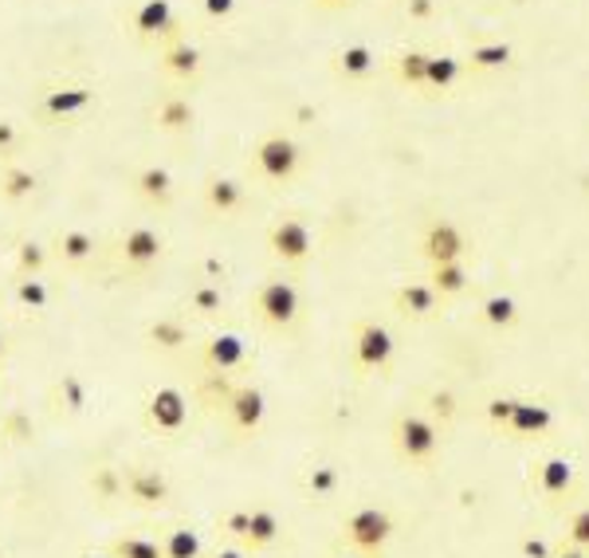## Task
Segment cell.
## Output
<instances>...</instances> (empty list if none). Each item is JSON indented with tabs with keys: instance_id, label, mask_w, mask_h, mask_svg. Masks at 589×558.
<instances>
[{
	"instance_id": "obj_1",
	"label": "cell",
	"mask_w": 589,
	"mask_h": 558,
	"mask_svg": "<svg viewBox=\"0 0 589 558\" xmlns=\"http://www.w3.org/2000/svg\"><path fill=\"white\" fill-rule=\"evenodd\" d=\"M393 452L401 456L405 464H424L436 461V452H441V425L424 417V413H401L397 422H393Z\"/></svg>"
},
{
	"instance_id": "obj_2",
	"label": "cell",
	"mask_w": 589,
	"mask_h": 558,
	"mask_svg": "<svg viewBox=\"0 0 589 558\" xmlns=\"http://www.w3.org/2000/svg\"><path fill=\"white\" fill-rule=\"evenodd\" d=\"M255 314L260 323L272 327V331H291L303 314V292L291 284V280H264L255 287Z\"/></svg>"
},
{
	"instance_id": "obj_3",
	"label": "cell",
	"mask_w": 589,
	"mask_h": 558,
	"mask_svg": "<svg viewBox=\"0 0 589 558\" xmlns=\"http://www.w3.org/2000/svg\"><path fill=\"white\" fill-rule=\"evenodd\" d=\"M252 162H255V174L264 177V181L287 186V181L299 174V166H303V146L287 134H264L255 142Z\"/></svg>"
},
{
	"instance_id": "obj_4",
	"label": "cell",
	"mask_w": 589,
	"mask_h": 558,
	"mask_svg": "<svg viewBox=\"0 0 589 558\" xmlns=\"http://www.w3.org/2000/svg\"><path fill=\"white\" fill-rule=\"evenodd\" d=\"M393 531H397V523H393V515L385 508H358L342 520L346 543H350L353 550H362L365 558L382 555V550L389 547Z\"/></svg>"
},
{
	"instance_id": "obj_5",
	"label": "cell",
	"mask_w": 589,
	"mask_h": 558,
	"mask_svg": "<svg viewBox=\"0 0 589 558\" xmlns=\"http://www.w3.org/2000/svg\"><path fill=\"white\" fill-rule=\"evenodd\" d=\"M397 358V339H393L389 327L373 323V319H362L353 327V366L362 373H382L393 366Z\"/></svg>"
},
{
	"instance_id": "obj_6",
	"label": "cell",
	"mask_w": 589,
	"mask_h": 558,
	"mask_svg": "<svg viewBox=\"0 0 589 558\" xmlns=\"http://www.w3.org/2000/svg\"><path fill=\"white\" fill-rule=\"evenodd\" d=\"M267 248H272L279 264H306L314 252V233L303 216H279L267 228Z\"/></svg>"
},
{
	"instance_id": "obj_7",
	"label": "cell",
	"mask_w": 589,
	"mask_h": 558,
	"mask_svg": "<svg viewBox=\"0 0 589 558\" xmlns=\"http://www.w3.org/2000/svg\"><path fill=\"white\" fill-rule=\"evenodd\" d=\"M146 425L154 432H166V437H173V432H181L189 425V397L177 385H161V390L149 393L146 402Z\"/></svg>"
},
{
	"instance_id": "obj_8",
	"label": "cell",
	"mask_w": 589,
	"mask_h": 558,
	"mask_svg": "<svg viewBox=\"0 0 589 558\" xmlns=\"http://www.w3.org/2000/svg\"><path fill=\"white\" fill-rule=\"evenodd\" d=\"M534 488H539V496L546 503L569 500L574 488H578V468H574V461H566V456H542V461L534 464Z\"/></svg>"
},
{
	"instance_id": "obj_9",
	"label": "cell",
	"mask_w": 589,
	"mask_h": 558,
	"mask_svg": "<svg viewBox=\"0 0 589 558\" xmlns=\"http://www.w3.org/2000/svg\"><path fill=\"white\" fill-rule=\"evenodd\" d=\"M421 256L429 260V268L464 260L468 256V236L460 233V225H452V221H432L421 236Z\"/></svg>"
},
{
	"instance_id": "obj_10",
	"label": "cell",
	"mask_w": 589,
	"mask_h": 558,
	"mask_svg": "<svg viewBox=\"0 0 589 558\" xmlns=\"http://www.w3.org/2000/svg\"><path fill=\"white\" fill-rule=\"evenodd\" d=\"M161 252H166V240H161V233L149 225H134L122 233V240H118V256H122V264L134 268V272H146V268H154L157 260H161Z\"/></svg>"
},
{
	"instance_id": "obj_11",
	"label": "cell",
	"mask_w": 589,
	"mask_h": 558,
	"mask_svg": "<svg viewBox=\"0 0 589 558\" xmlns=\"http://www.w3.org/2000/svg\"><path fill=\"white\" fill-rule=\"evenodd\" d=\"M130 28H134L137 39H146V44H157V39H177V12L169 0H142L134 9V20H130Z\"/></svg>"
},
{
	"instance_id": "obj_12",
	"label": "cell",
	"mask_w": 589,
	"mask_h": 558,
	"mask_svg": "<svg viewBox=\"0 0 589 558\" xmlns=\"http://www.w3.org/2000/svg\"><path fill=\"white\" fill-rule=\"evenodd\" d=\"M550 429H554V409L546 402H522V397L510 413V422L503 425L510 441H534V437H546Z\"/></svg>"
},
{
	"instance_id": "obj_13",
	"label": "cell",
	"mask_w": 589,
	"mask_h": 558,
	"mask_svg": "<svg viewBox=\"0 0 589 558\" xmlns=\"http://www.w3.org/2000/svg\"><path fill=\"white\" fill-rule=\"evenodd\" d=\"M225 405H228V417H232L236 432H255L267 417V397L264 390H255V385H236Z\"/></svg>"
},
{
	"instance_id": "obj_14",
	"label": "cell",
	"mask_w": 589,
	"mask_h": 558,
	"mask_svg": "<svg viewBox=\"0 0 589 558\" xmlns=\"http://www.w3.org/2000/svg\"><path fill=\"white\" fill-rule=\"evenodd\" d=\"M201 68H205V56L189 39H169L166 48H161V71L169 79H177V83H193L201 75Z\"/></svg>"
},
{
	"instance_id": "obj_15",
	"label": "cell",
	"mask_w": 589,
	"mask_h": 558,
	"mask_svg": "<svg viewBox=\"0 0 589 558\" xmlns=\"http://www.w3.org/2000/svg\"><path fill=\"white\" fill-rule=\"evenodd\" d=\"M91 103H95V91L79 87V83H68V87L48 91V95H44V103H39V110H44V118H51V122H63V118L83 115Z\"/></svg>"
},
{
	"instance_id": "obj_16",
	"label": "cell",
	"mask_w": 589,
	"mask_h": 558,
	"mask_svg": "<svg viewBox=\"0 0 589 558\" xmlns=\"http://www.w3.org/2000/svg\"><path fill=\"white\" fill-rule=\"evenodd\" d=\"M248 358V343L240 339L236 331H225V334H213L205 343V366L208 370H240Z\"/></svg>"
},
{
	"instance_id": "obj_17",
	"label": "cell",
	"mask_w": 589,
	"mask_h": 558,
	"mask_svg": "<svg viewBox=\"0 0 589 558\" xmlns=\"http://www.w3.org/2000/svg\"><path fill=\"white\" fill-rule=\"evenodd\" d=\"M134 193L154 209H166L173 201V174L166 166H142L134 174Z\"/></svg>"
},
{
	"instance_id": "obj_18",
	"label": "cell",
	"mask_w": 589,
	"mask_h": 558,
	"mask_svg": "<svg viewBox=\"0 0 589 558\" xmlns=\"http://www.w3.org/2000/svg\"><path fill=\"white\" fill-rule=\"evenodd\" d=\"M205 205L216 216H236L248 205V189L236 181V177H208L205 186Z\"/></svg>"
},
{
	"instance_id": "obj_19",
	"label": "cell",
	"mask_w": 589,
	"mask_h": 558,
	"mask_svg": "<svg viewBox=\"0 0 589 558\" xmlns=\"http://www.w3.org/2000/svg\"><path fill=\"white\" fill-rule=\"evenodd\" d=\"M393 307L405 314V319H432L436 314V307H441V295L432 292L429 284H401L397 287V295H393Z\"/></svg>"
},
{
	"instance_id": "obj_20",
	"label": "cell",
	"mask_w": 589,
	"mask_h": 558,
	"mask_svg": "<svg viewBox=\"0 0 589 558\" xmlns=\"http://www.w3.org/2000/svg\"><path fill=\"white\" fill-rule=\"evenodd\" d=\"M127 491H130V500L142 503V508H157V503L169 500V480L161 476V472L134 468L127 476Z\"/></svg>"
},
{
	"instance_id": "obj_21",
	"label": "cell",
	"mask_w": 589,
	"mask_h": 558,
	"mask_svg": "<svg viewBox=\"0 0 589 558\" xmlns=\"http://www.w3.org/2000/svg\"><path fill=\"white\" fill-rule=\"evenodd\" d=\"M157 130H166V134H189L196 122V110L189 103V95H166L157 103Z\"/></svg>"
},
{
	"instance_id": "obj_22",
	"label": "cell",
	"mask_w": 589,
	"mask_h": 558,
	"mask_svg": "<svg viewBox=\"0 0 589 558\" xmlns=\"http://www.w3.org/2000/svg\"><path fill=\"white\" fill-rule=\"evenodd\" d=\"M471 284V275H468V264L464 260H452V264H432L429 272V287L441 299H456V295H464Z\"/></svg>"
},
{
	"instance_id": "obj_23",
	"label": "cell",
	"mask_w": 589,
	"mask_h": 558,
	"mask_svg": "<svg viewBox=\"0 0 589 558\" xmlns=\"http://www.w3.org/2000/svg\"><path fill=\"white\" fill-rule=\"evenodd\" d=\"M95 248H98V240H95V233H87V228H63L56 240L59 260H63V264H75V268L95 260Z\"/></svg>"
},
{
	"instance_id": "obj_24",
	"label": "cell",
	"mask_w": 589,
	"mask_h": 558,
	"mask_svg": "<svg viewBox=\"0 0 589 558\" xmlns=\"http://www.w3.org/2000/svg\"><path fill=\"white\" fill-rule=\"evenodd\" d=\"M279 531H284V523H279V515H275L272 508H252V511H248V535H244V543L252 550L275 547V543H279Z\"/></svg>"
},
{
	"instance_id": "obj_25",
	"label": "cell",
	"mask_w": 589,
	"mask_h": 558,
	"mask_svg": "<svg viewBox=\"0 0 589 558\" xmlns=\"http://www.w3.org/2000/svg\"><path fill=\"white\" fill-rule=\"evenodd\" d=\"M377 68V56H373V48H365V44H350V48H342L338 56H334V71L342 79H365L370 71Z\"/></svg>"
},
{
	"instance_id": "obj_26",
	"label": "cell",
	"mask_w": 589,
	"mask_h": 558,
	"mask_svg": "<svg viewBox=\"0 0 589 558\" xmlns=\"http://www.w3.org/2000/svg\"><path fill=\"white\" fill-rule=\"evenodd\" d=\"M480 319L491 327V331H510V327L519 323V304L510 299V295H488L480 304Z\"/></svg>"
},
{
	"instance_id": "obj_27",
	"label": "cell",
	"mask_w": 589,
	"mask_h": 558,
	"mask_svg": "<svg viewBox=\"0 0 589 558\" xmlns=\"http://www.w3.org/2000/svg\"><path fill=\"white\" fill-rule=\"evenodd\" d=\"M39 189V177L28 166H4L0 169V197L4 201H28Z\"/></svg>"
},
{
	"instance_id": "obj_28",
	"label": "cell",
	"mask_w": 589,
	"mask_h": 558,
	"mask_svg": "<svg viewBox=\"0 0 589 558\" xmlns=\"http://www.w3.org/2000/svg\"><path fill=\"white\" fill-rule=\"evenodd\" d=\"M464 63L456 56H429V68H424V87L432 91H448L456 79H460Z\"/></svg>"
},
{
	"instance_id": "obj_29",
	"label": "cell",
	"mask_w": 589,
	"mask_h": 558,
	"mask_svg": "<svg viewBox=\"0 0 589 558\" xmlns=\"http://www.w3.org/2000/svg\"><path fill=\"white\" fill-rule=\"evenodd\" d=\"M510 59H515V48L510 44H476V48L468 51V63L471 71H495V68H507Z\"/></svg>"
},
{
	"instance_id": "obj_30",
	"label": "cell",
	"mask_w": 589,
	"mask_h": 558,
	"mask_svg": "<svg viewBox=\"0 0 589 558\" xmlns=\"http://www.w3.org/2000/svg\"><path fill=\"white\" fill-rule=\"evenodd\" d=\"M201 535L193 527H173L161 539V558H201Z\"/></svg>"
},
{
	"instance_id": "obj_31",
	"label": "cell",
	"mask_w": 589,
	"mask_h": 558,
	"mask_svg": "<svg viewBox=\"0 0 589 558\" xmlns=\"http://www.w3.org/2000/svg\"><path fill=\"white\" fill-rule=\"evenodd\" d=\"M424 68H429V51H417V48H409V51H401L397 56V79H401L405 87H424Z\"/></svg>"
},
{
	"instance_id": "obj_32",
	"label": "cell",
	"mask_w": 589,
	"mask_h": 558,
	"mask_svg": "<svg viewBox=\"0 0 589 558\" xmlns=\"http://www.w3.org/2000/svg\"><path fill=\"white\" fill-rule=\"evenodd\" d=\"M110 555L115 558H161V543L146 539V535H127V539H115Z\"/></svg>"
},
{
	"instance_id": "obj_33",
	"label": "cell",
	"mask_w": 589,
	"mask_h": 558,
	"mask_svg": "<svg viewBox=\"0 0 589 558\" xmlns=\"http://www.w3.org/2000/svg\"><path fill=\"white\" fill-rule=\"evenodd\" d=\"M16 299L24 307H32V311H44V307H48V287H44V280H39V275H20L16 280Z\"/></svg>"
},
{
	"instance_id": "obj_34",
	"label": "cell",
	"mask_w": 589,
	"mask_h": 558,
	"mask_svg": "<svg viewBox=\"0 0 589 558\" xmlns=\"http://www.w3.org/2000/svg\"><path fill=\"white\" fill-rule=\"evenodd\" d=\"M566 543L578 550H589V503L574 508L566 515Z\"/></svg>"
},
{
	"instance_id": "obj_35",
	"label": "cell",
	"mask_w": 589,
	"mask_h": 558,
	"mask_svg": "<svg viewBox=\"0 0 589 558\" xmlns=\"http://www.w3.org/2000/svg\"><path fill=\"white\" fill-rule=\"evenodd\" d=\"M48 264V248L28 240V245H20V260H16V272L20 275H39Z\"/></svg>"
},
{
	"instance_id": "obj_36",
	"label": "cell",
	"mask_w": 589,
	"mask_h": 558,
	"mask_svg": "<svg viewBox=\"0 0 589 558\" xmlns=\"http://www.w3.org/2000/svg\"><path fill=\"white\" fill-rule=\"evenodd\" d=\"M515 405H519V397H491V402L483 405V413H488V425H491V429L503 432V425L510 422Z\"/></svg>"
},
{
	"instance_id": "obj_37",
	"label": "cell",
	"mask_w": 589,
	"mask_h": 558,
	"mask_svg": "<svg viewBox=\"0 0 589 558\" xmlns=\"http://www.w3.org/2000/svg\"><path fill=\"white\" fill-rule=\"evenodd\" d=\"M306 488H311L314 496H330V491L338 488V472H334V468H314L311 476H306Z\"/></svg>"
},
{
	"instance_id": "obj_38",
	"label": "cell",
	"mask_w": 589,
	"mask_h": 558,
	"mask_svg": "<svg viewBox=\"0 0 589 558\" xmlns=\"http://www.w3.org/2000/svg\"><path fill=\"white\" fill-rule=\"evenodd\" d=\"M149 339L161 346H181L185 343V327L181 323H157L154 331H149Z\"/></svg>"
},
{
	"instance_id": "obj_39",
	"label": "cell",
	"mask_w": 589,
	"mask_h": 558,
	"mask_svg": "<svg viewBox=\"0 0 589 558\" xmlns=\"http://www.w3.org/2000/svg\"><path fill=\"white\" fill-rule=\"evenodd\" d=\"M193 307L201 314L220 311V287H196V292H193Z\"/></svg>"
},
{
	"instance_id": "obj_40",
	"label": "cell",
	"mask_w": 589,
	"mask_h": 558,
	"mask_svg": "<svg viewBox=\"0 0 589 558\" xmlns=\"http://www.w3.org/2000/svg\"><path fill=\"white\" fill-rule=\"evenodd\" d=\"M201 9L208 20H228L236 12V0H201Z\"/></svg>"
},
{
	"instance_id": "obj_41",
	"label": "cell",
	"mask_w": 589,
	"mask_h": 558,
	"mask_svg": "<svg viewBox=\"0 0 589 558\" xmlns=\"http://www.w3.org/2000/svg\"><path fill=\"white\" fill-rule=\"evenodd\" d=\"M248 511H252V508H248ZM248 511H232V515H225V527L232 531L236 539H244V535H248Z\"/></svg>"
},
{
	"instance_id": "obj_42",
	"label": "cell",
	"mask_w": 589,
	"mask_h": 558,
	"mask_svg": "<svg viewBox=\"0 0 589 558\" xmlns=\"http://www.w3.org/2000/svg\"><path fill=\"white\" fill-rule=\"evenodd\" d=\"M550 555H554V550L542 539H522V558H550Z\"/></svg>"
},
{
	"instance_id": "obj_43",
	"label": "cell",
	"mask_w": 589,
	"mask_h": 558,
	"mask_svg": "<svg viewBox=\"0 0 589 558\" xmlns=\"http://www.w3.org/2000/svg\"><path fill=\"white\" fill-rule=\"evenodd\" d=\"M432 409H436L444 422H448V417H452V393H432Z\"/></svg>"
},
{
	"instance_id": "obj_44",
	"label": "cell",
	"mask_w": 589,
	"mask_h": 558,
	"mask_svg": "<svg viewBox=\"0 0 589 558\" xmlns=\"http://www.w3.org/2000/svg\"><path fill=\"white\" fill-rule=\"evenodd\" d=\"M550 558H589V550H578V547H569V543H566V547L554 550Z\"/></svg>"
},
{
	"instance_id": "obj_45",
	"label": "cell",
	"mask_w": 589,
	"mask_h": 558,
	"mask_svg": "<svg viewBox=\"0 0 589 558\" xmlns=\"http://www.w3.org/2000/svg\"><path fill=\"white\" fill-rule=\"evenodd\" d=\"M12 138H16V130H12L9 122H0V146L9 150V146H12Z\"/></svg>"
},
{
	"instance_id": "obj_46",
	"label": "cell",
	"mask_w": 589,
	"mask_h": 558,
	"mask_svg": "<svg viewBox=\"0 0 589 558\" xmlns=\"http://www.w3.org/2000/svg\"><path fill=\"white\" fill-rule=\"evenodd\" d=\"M314 4H318V9H350L353 0H314Z\"/></svg>"
},
{
	"instance_id": "obj_47",
	"label": "cell",
	"mask_w": 589,
	"mask_h": 558,
	"mask_svg": "<svg viewBox=\"0 0 589 558\" xmlns=\"http://www.w3.org/2000/svg\"><path fill=\"white\" fill-rule=\"evenodd\" d=\"M213 558H248V555H244L240 547H225V550H216Z\"/></svg>"
},
{
	"instance_id": "obj_48",
	"label": "cell",
	"mask_w": 589,
	"mask_h": 558,
	"mask_svg": "<svg viewBox=\"0 0 589 558\" xmlns=\"http://www.w3.org/2000/svg\"><path fill=\"white\" fill-rule=\"evenodd\" d=\"M0 358H4V331H0Z\"/></svg>"
},
{
	"instance_id": "obj_49",
	"label": "cell",
	"mask_w": 589,
	"mask_h": 558,
	"mask_svg": "<svg viewBox=\"0 0 589 558\" xmlns=\"http://www.w3.org/2000/svg\"><path fill=\"white\" fill-rule=\"evenodd\" d=\"M91 558H115V555H91Z\"/></svg>"
}]
</instances>
